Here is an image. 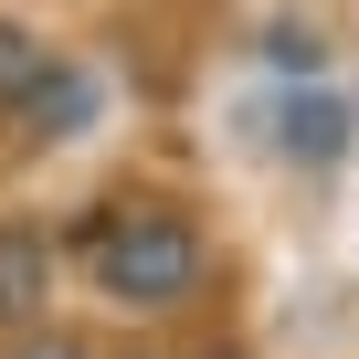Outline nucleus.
<instances>
[{"label":"nucleus","instance_id":"nucleus-1","mask_svg":"<svg viewBox=\"0 0 359 359\" xmlns=\"http://www.w3.org/2000/svg\"><path fill=\"white\" fill-rule=\"evenodd\" d=\"M74 243L95 254V285H106L116 306H148V317L191 306V296H201V275H212L201 233L180 222V212H158V201H106V212H85V222H74Z\"/></svg>","mask_w":359,"mask_h":359},{"label":"nucleus","instance_id":"nucleus-2","mask_svg":"<svg viewBox=\"0 0 359 359\" xmlns=\"http://www.w3.org/2000/svg\"><path fill=\"white\" fill-rule=\"evenodd\" d=\"M95 106H106V85H95L85 64H64V53H53V74H43L11 116H22L32 137H85V127H95Z\"/></svg>","mask_w":359,"mask_h":359},{"label":"nucleus","instance_id":"nucleus-3","mask_svg":"<svg viewBox=\"0 0 359 359\" xmlns=\"http://www.w3.org/2000/svg\"><path fill=\"white\" fill-rule=\"evenodd\" d=\"M43 296H53V233L0 222V317H32Z\"/></svg>","mask_w":359,"mask_h":359},{"label":"nucleus","instance_id":"nucleus-4","mask_svg":"<svg viewBox=\"0 0 359 359\" xmlns=\"http://www.w3.org/2000/svg\"><path fill=\"white\" fill-rule=\"evenodd\" d=\"M285 148L327 169V158L348 148V106H338V95H296V106H285Z\"/></svg>","mask_w":359,"mask_h":359},{"label":"nucleus","instance_id":"nucleus-5","mask_svg":"<svg viewBox=\"0 0 359 359\" xmlns=\"http://www.w3.org/2000/svg\"><path fill=\"white\" fill-rule=\"evenodd\" d=\"M43 74H53V43H43V32H22V22H0V106H22Z\"/></svg>","mask_w":359,"mask_h":359},{"label":"nucleus","instance_id":"nucleus-6","mask_svg":"<svg viewBox=\"0 0 359 359\" xmlns=\"http://www.w3.org/2000/svg\"><path fill=\"white\" fill-rule=\"evenodd\" d=\"M264 53H275L285 74H317V43H306V32H264Z\"/></svg>","mask_w":359,"mask_h":359},{"label":"nucleus","instance_id":"nucleus-7","mask_svg":"<svg viewBox=\"0 0 359 359\" xmlns=\"http://www.w3.org/2000/svg\"><path fill=\"white\" fill-rule=\"evenodd\" d=\"M22 359H85V348H74V338H64V327H53V338H32V348H22Z\"/></svg>","mask_w":359,"mask_h":359}]
</instances>
